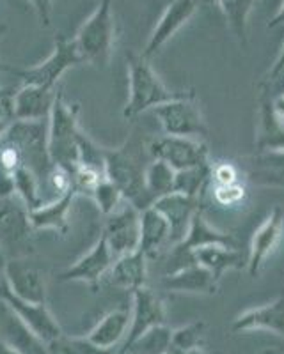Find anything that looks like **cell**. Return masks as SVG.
<instances>
[{
	"instance_id": "1",
	"label": "cell",
	"mask_w": 284,
	"mask_h": 354,
	"mask_svg": "<svg viewBox=\"0 0 284 354\" xmlns=\"http://www.w3.org/2000/svg\"><path fill=\"white\" fill-rule=\"evenodd\" d=\"M142 149H146V145L135 138L126 140L118 149L105 147V177L121 192L126 202L141 211L153 204L146 189L148 163L142 158Z\"/></svg>"
},
{
	"instance_id": "2",
	"label": "cell",
	"mask_w": 284,
	"mask_h": 354,
	"mask_svg": "<svg viewBox=\"0 0 284 354\" xmlns=\"http://www.w3.org/2000/svg\"><path fill=\"white\" fill-rule=\"evenodd\" d=\"M126 62H128V101L123 109V117L126 121H132L146 110H153L154 106L188 94V91L178 93L167 88L162 78L151 68L146 57L128 53Z\"/></svg>"
},
{
	"instance_id": "3",
	"label": "cell",
	"mask_w": 284,
	"mask_h": 354,
	"mask_svg": "<svg viewBox=\"0 0 284 354\" xmlns=\"http://www.w3.org/2000/svg\"><path fill=\"white\" fill-rule=\"evenodd\" d=\"M78 112L80 105L68 103L59 91L48 119V151L53 165L69 174V177L78 167V137L82 133Z\"/></svg>"
},
{
	"instance_id": "4",
	"label": "cell",
	"mask_w": 284,
	"mask_h": 354,
	"mask_svg": "<svg viewBox=\"0 0 284 354\" xmlns=\"http://www.w3.org/2000/svg\"><path fill=\"white\" fill-rule=\"evenodd\" d=\"M82 62L105 68L116 46V18L112 0H100L77 36L73 37Z\"/></svg>"
},
{
	"instance_id": "5",
	"label": "cell",
	"mask_w": 284,
	"mask_h": 354,
	"mask_svg": "<svg viewBox=\"0 0 284 354\" xmlns=\"http://www.w3.org/2000/svg\"><path fill=\"white\" fill-rule=\"evenodd\" d=\"M78 64H82V59L75 39L73 37L69 39V37L59 34L53 43L52 53L43 62L33 66V68H15L11 64H2V71L18 78L21 85L55 88L62 75Z\"/></svg>"
},
{
	"instance_id": "6",
	"label": "cell",
	"mask_w": 284,
	"mask_h": 354,
	"mask_svg": "<svg viewBox=\"0 0 284 354\" xmlns=\"http://www.w3.org/2000/svg\"><path fill=\"white\" fill-rule=\"evenodd\" d=\"M33 232L27 205L17 195L0 198V248L8 259L28 257V254H33Z\"/></svg>"
},
{
	"instance_id": "7",
	"label": "cell",
	"mask_w": 284,
	"mask_h": 354,
	"mask_svg": "<svg viewBox=\"0 0 284 354\" xmlns=\"http://www.w3.org/2000/svg\"><path fill=\"white\" fill-rule=\"evenodd\" d=\"M153 113L163 135L199 138V140L208 135V124L192 91L178 100L154 106Z\"/></svg>"
},
{
	"instance_id": "8",
	"label": "cell",
	"mask_w": 284,
	"mask_h": 354,
	"mask_svg": "<svg viewBox=\"0 0 284 354\" xmlns=\"http://www.w3.org/2000/svg\"><path fill=\"white\" fill-rule=\"evenodd\" d=\"M148 153L151 160H162L178 170L194 169L210 163L208 145L199 138L160 135L148 140Z\"/></svg>"
},
{
	"instance_id": "9",
	"label": "cell",
	"mask_w": 284,
	"mask_h": 354,
	"mask_svg": "<svg viewBox=\"0 0 284 354\" xmlns=\"http://www.w3.org/2000/svg\"><path fill=\"white\" fill-rule=\"evenodd\" d=\"M0 301L4 303L9 310H12L15 315L46 347H50L53 342H57L62 337L61 326H59L57 319L53 317L52 312L48 310L46 303H28L25 299L15 296L11 292V289L8 287V283H6L4 277L0 278Z\"/></svg>"
},
{
	"instance_id": "10",
	"label": "cell",
	"mask_w": 284,
	"mask_h": 354,
	"mask_svg": "<svg viewBox=\"0 0 284 354\" xmlns=\"http://www.w3.org/2000/svg\"><path fill=\"white\" fill-rule=\"evenodd\" d=\"M102 236L116 259L137 252L141 245V209L130 202H123L107 216Z\"/></svg>"
},
{
	"instance_id": "11",
	"label": "cell",
	"mask_w": 284,
	"mask_h": 354,
	"mask_svg": "<svg viewBox=\"0 0 284 354\" xmlns=\"http://www.w3.org/2000/svg\"><path fill=\"white\" fill-rule=\"evenodd\" d=\"M211 245H222L231 246V248H238V243H236L235 236H233V234L222 232V230L215 229V227L211 225L210 221L204 218L203 207H201V209L194 214V218H192L185 238H183L178 245L172 246L170 257H172V261L181 262L179 268H183V266L194 262L192 261V252Z\"/></svg>"
},
{
	"instance_id": "12",
	"label": "cell",
	"mask_w": 284,
	"mask_h": 354,
	"mask_svg": "<svg viewBox=\"0 0 284 354\" xmlns=\"http://www.w3.org/2000/svg\"><path fill=\"white\" fill-rule=\"evenodd\" d=\"M4 280L11 292L28 303H46L48 287L46 277L28 257L9 259L4 271Z\"/></svg>"
},
{
	"instance_id": "13",
	"label": "cell",
	"mask_w": 284,
	"mask_h": 354,
	"mask_svg": "<svg viewBox=\"0 0 284 354\" xmlns=\"http://www.w3.org/2000/svg\"><path fill=\"white\" fill-rule=\"evenodd\" d=\"M284 234V213L279 205L270 211L251 239L247 255V271L251 278H256L263 270L265 262L276 252Z\"/></svg>"
},
{
	"instance_id": "14",
	"label": "cell",
	"mask_w": 284,
	"mask_h": 354,
	"mask_svg": "<svg viewBox=\"0 0 284 354\" xmlns=\"http://www.w3.org/2000/svg\"><path fill=\"white\" fill-rule=\"evenodd\" d=\"M116 257L110 252L105 238L100 236L98 241L91 246V250L85 255H82L73 266L59 274L62 282H82L91 287H96L103 278L109 274Z\"/></svg>"
},
{
	"instance_id": "15",
	"label": "cell",
	"mask_w": 284,
	"mask_h": 354,
	"mask_svg": "<svg viewBox=\"0 0 284 354\" xmlns=\"http://www.w3.org/2000/svg\"><path fill=\"white\" fill-rule=\"evenodd\" d=\"M162 324H166V306H163L159 294L151 290L148 286L135 289L130 330H128V335L123 342V347L130 346L146 331L162 326Z\"/></svg>"
},
{
	"instance_id": "16",
	"label": "cell",
	"mask_w": 284,
	"mask_h": 354,
	"mask_svg": "<svg viewBox=\"0 0 284 354\" xmlns=\"http://www.w3.org/2000/svg\"><path fill=\"white\" fill-rule=\"evenodd\" d=\"M57 88L21 85L11 96V110L15 121H48Z\"/></svg>"
},
{
	"instance_id": "17",
	"label": "cell",
	"mask_w": 284,
	"mask_h": 354,
	"mask_svg": "<svg viewBox=\"0 0 284 354\" xmlns=\"http://www.w3.org/2000/svg\"><path fill=\"white\" fill-rule=\"evenodd\" d=\"M195 8H197V0H172L163 11L154 30L151 32L146 48L142 50L141 55L146 57L148 61L153 55H157L169 43L170 37L190 20L192 15L195 12Z\"/></svg>"
},
{
	"instance_id": "18",
	"label": "cell",
	"mask_w": 284,
	"mask_h": 354,
	"mask_svg": "<svg viewBox=\"0 0 284 354\" xmlns=\"http://www.w3.org/2000/svg\"><path fill=\"white\" fill-rule=\"evenodd\" d=\"M219 280L197 262L166 273V277L160 280V287L163 290L194 296H213L219 290Z\"/></svg>"
},
{
	"instance_id": "19",
	"label": "cell",
	"mask_w": 284,
	"mask_h": 354,
	"mask_svg": "<svg viewBox=\"0 0 284 354\" xmlns=\"http://www.w3.org/2000/svg\"><path fill=\"white\" fill-rule=\"evenodd\" d=\"M166 216L170 225V245L175 246L185 238L194 214L201 209V198L187 197L181 194H169L151 204Z\"/></svg>"
},
{
	"instance_id": "20",
	"label": "cell",
	"mask_w": 284,
	"mask_h": 354,
	"mask_svg": "<svg viewBox=\"0 0 284 354\" xmlns=\"http://www.w3.org/2000/svg\"><path fill=\"white\" fill-rule=\"evenodd\" d=\"M235 333L249 331H270L284 338V294L267 305L254 306L238 315L233 322Z\"/></svg>"
},
{
	"instance_id": "21",
	"label": "cell",
	"mask_w": 284,
	"mask_h": 354,
	"mask_svg": "<svg viewBox=\"0 0 284 354\" xmlns=\"http://www.w3.org/2000/svg\"><path fill=\"white\" fill-rule=\"evenodd\" d=\"M260 126L256 135L258 153H284V119L277 113L274 97L260 94Z\"/></svg>"
},
{
	"instance_id": "22",
	"label": "cell",
	"mask_w": 284,
	"mask_h": 354,
	"mask_svg": "<svg viewBox=\"0 0 284 354\" xmlns=\"http://www.w3.org/2000/svg\"><path fill=\"white\" fill-rule=\"evenodd\" d=\"M78 192L73 188H68L64 194L52 201L41 204L34 211H30V223L34 230H53L57 234L68 232V214L71 211V204L77 198Z\"/></svg>"
},
{
	"instance_id": "23",
	"label": "cell",
	"mask_w": 284,
	"mask_h": 354,
	"mask_svg": "<svg viewBox=\"0 0 284 354\" xmlns=\"http://www.w3.org/2000/svg\"><path fill=\"white\" fill-rule=\"evenodd\" d=\"M107 278L114 287L119 289H128L132 292L141 289L148 282V257L141 250L118 257L114 261Z\"/></svg>"
},
{
	"instance_id": "24",
	"label": "cell",
	"mask_w": 284,
	"mask_h": 354,
	"mask_svg": "<svg viewBox=\"0 0 284 354\" xmlns=\"http://www.w3.org/2000/svg\"><path fill=\"white\" fill-rule=\"evenodd\" d=\"M132 312L125 308H118L103 315L102 321L85 335L94 346L102 347L107 351H116V347L121 344L123 338H126L130 330Z\"/></svg>"
},
{
	"instance_id": "25",
	"label": "cell",
	"mask_w": 284,
	"mask_h": 354,
	"mask_svg": "<svg viewBox=\"0 0 284 354\" xmlns=\"http://www.w3.org/2000/svg\"><path fill=\"white\" fill-rule=\"evenodd\" d=\"M192 261L206 268L219 282L227 271L247 268V261H244L242 252L238 248L222 245H211L195 250V252H192Z\"/></svg>"
},
{
	"instance_id": "26",
	"label": "cell",
	"mask_w": 284,
	"mask_h": 354,
	"mask_svg": "<svg viewBox=\"0 0 284 354\" xmlns=\"http://www.w3.org/2000/svg\"><path fill=\"white\" fill-rule=\"evenodd\" d=\"M170 243V225L159 209L153 205L141 211V245L139 250L146 257L157 255Z\"/></svg>"
},
{
	"instance_id": "27",
	"label": "cell",
	"mask_w": 284,
	"mask_h": 354,
	"mask_svg": "<svg viewBox=\"0 0 284 354\" xmlns=\"http://www.w3.org/2000/svg\"><path fill=\"white\" fill-rule=\"evenodd\" d=\"M0 306H2V312H4V319H2V337L0 338L4 342H8L11 347L20 351L21 354H48L46 353L48 347L25 326L24 322L15 315L12 310H9L2 301H0Z\"/></svg>"
},
{
	"instance_id": "28",
	"label": "cell",
	"mask_w": 284,
	"mask_h": 354,
	"mask_svg": "<svg viewBox=\"0 0 284 354\" xmlns=\"http://www.w3.org/2000/svg\"><path fill=\"white\" fill-rule=\"evenodd\" d=\"M249 181L284 188V153H260L252 160Z\"/></svg>"
},
{
	"instance_id": "29",
	"label": "cell",
	"mask_w": 284,
	"mask_h": 354,
	"mask_svg": "<svg viewBox=\"0 0 284 354\" xmlns=\"http://www.w3.org/2000/svg\"><path fill=\"white\" fill-rule=\"evenodd\" d=\"M170 342H172V330L167 324H162L146 331L130 346L119 349L118 354H167Z\"/></svg>"
},
{
	"instance_id": "30",
	"label": "cell",
	"mask_w": 284,
	"mask_h": 354,
	"mask_svg": "<svg viewBox=\"0 0 284 354\" xmlns=\"http://www.w3.org/2000/svg\"><path fill=\"white\" fill-rule=\"evenodd\" d=\"M176 170L162 160H151L146 167V189L151 201L175 194Z\"/></svg>"
},
{
	"instance_id": "31",
	"label": "cell",
	"mask_w": 284,
	"mask_h": 354,
	"mask_svg": "<svg viewBox=\"0 0 284 354\" xmlns=\"http://www.w3.org/2000/svg\"><path fill=\"white\" fill-rule=\"evenodd\" d=\"M12 179H15L17 197L27 205L28 211H34L41 204H45V195H43L39 179L30 170L25 169V167H20L17 172L12 174Z\"/></svg>"
},
{
	"instance_id": "32",
	"label": "cell",
	"mask_w": 284,
	"mask_h": 354,
	"mask_svg": "<svg viewBox=\"0 0 284 354\" xmlns=\"http://www.w3.org/2000/svg\"><path fill=\"white\" fill-rule=\"evenodd\" d=\"M210 165L194 167V169H185L176 172L175 192L176 194L187 195V197L201 198L206 185L210 183Z\"/></svg>"
},
{
	"instance_id": "33",
	"label": "cell",
	"mask_w": 284,
	"mask_h": 354,
	"mask_svg": "<svg viewBox=\"0 0 284 354\" xmlns=\"http://www.w3.org/2000/svg\"><path fill=\"white\" fill-rule=\"evenodd\" d=\"M204 338H206V324L203 321L188 322L178 330H172L170 347L181 353L201 354V351L204 349Z\"/></svg>"
},
{
	"instance_id": "34",
	"label": "cell",
	"mask_w": 284,
	"mask_h": 354,
	"mask_svg": "<svg viewBox=\"0 0 284 354\" xmlns=\"http://www.w3.org/2000/svg\"><path fill=\"white\" fill-rule=\"evenodd\" d=\"M226 18L231 25L236 39L242 44L247 43V17L254 0H219Z\"/></svg>"
},
{
	"instance_id": "35",
	"label": "cell",
	"mask_w": 284,
	"mask_h": 354,
	"mask_svg": "<svg viewBox=\"0 0 284 354\" xmlns=\"http://www.w3.org/2000/svg\"><path fill=\"white\" fill-rule=\"evenodd\" d=\"M89 197L93 198L94 204L98 205V209L102 211L105 216H109L110 213H114V211L118 209L119 205L125 202L121 192H119V189L116 188L109 179H107V177H103L102 181H98L96 185H94V188L91 189Z\"/></svg>"
},
{
	"instance_id": "36",
	"label": "cell",
	"mask_w": 284,
	"mask_h": 354,
	"mask_svg": "<svg viewBox=\"0 0 284 354\" xmlns=\"http://www.w3.org/2000/svg\"><path fill=\"white\" fill-rule=\"evenodd\" d=\"M57 354H118V351H107L94 346L87 337H62L52 346Z\"/></svg>"
},
{
	"instance_id": "37",
	"label": "cell",
	"mask_w": 284,
	"mask_h": 354,
	"mask_svg": "<svg viewBox=\"0 0 284 354\" xmlns=\"http://www.w3.org/2000/svg\"><path fill=\"white\" fill-rule=\"evenodd\" d=\"M244 186L240 183H235V185H220L213 186V194H215V201L219 202L220 205H235L238 202H242L244 198Z\"/></svg>"
},
{
	"instance_id": "38",
	"label": "cell",
	"mask_w": 284,
	"mask_h": 354,
	"mask_svg": "<svg viewBox=\"0 0 284 354\" xmlns=\"http://www.w3.org/2000/svg\"><path fill=\"white\" fill-rule=\"evenodd\" d=\"M33 4L34 11H36L37 18H39L41 25L50 27V20H52V4L53 0H28Z\"/></svg>"
},
{
	"instance_id": "39",
	"label": "cell",
	"mask_w": 284,
	"mask_h": 354,
	"mask_svg": "<svg viewBox=\"0 0 284 354\" xmlns=\"http://www.w3.org/2000/svg\"><path fill=\"white\" fill-rule=\"evenodd\" d=\"M15 121L12 119V110H11V97L0 103V137L4 135L6 129L9 128V124Z\"/></svg>"
},
{
	"instance_id": "40",
	"label": "cell",
	"mask_w": 284,
	"mask_h": 354,
	"mask_svg": "<svg viewBox=\"0 0 284 354\" xmlns=\"http://www.w3.org/2000/svg\"><path fill=\"white\" fill-rule=\"evenodd\" d=\"M284 68V44H283V48H281V52H279V55H277V59H276V62H274L272 66H270V69H268V73H267V77H265V80L263 82H268V80H272L274 77H276L277 73L281 71V69Z\"/></svg>"
},
{
	"instance_id": "41",
	"label": "cell",
	"mask_w": 284,
	"mask_h": 354,
	"mask_svg": "<svg viewBox=\"0 0 284 354\" xmlns=\"http://www.w3.org/2000/svg\"><path fill=\"white\" fill-rule=\"evenodd\" d=\"M6 28H8L6 25H0V39H2V36H4ZM0 71H2V62H0ZM12 94H15V88H8V87H4V85H0V103L6 100H9Z\"/></svg>"
},
{
	"instance_id": "42",
	"label": "cell",
	"mask_w": 284,
	"mask_h": 354,
	"mask_svg": "<svg viewBox=\"0 0 284 354\" xmlns=\"http://www.w3.org/2000/svg\"><path fill=\"white\" fill-rule=\"evenodd\" d=\"M0 354H21L20 351H17L15 347L9 346L8 342H4L2 338H0Z\"/></svg>"
},
{
	"instance_id": "43",
	"label": "cell",
	"mask_w": 284,
	"mask_h": 354,
	"mask_svg": "<svg viewBox=\"0 0 284 354\" xmlns=\"http://www.w3.org/2000/svg\"><path fill=\"white\" fill-rule=\"evenodd\" d=\"M277 25H284V6L279 9V12H277L276 17H274V20L270 21V25H268V27H277Z\"/></svg>"
},
{
	"instance_id": "44",
	"label": "cell",
	"mask_w": 284,
	"mask_h": 354,
	"mask_svg": "<svg viewBox=\"0 0 284 354\" xmlns=\"http://www.w3.org/2000/svg\"><path fill=\"white\" fill-rule=\"evenodd\" d=\"M8 255L4 254V250L0 248V278L4 277V271H6V266H8Z\"/></svg>"
},
{
	"instance_id": "45",
	"label": "cell",
	"mask_w": 284,
	"mask_h": 354,
	"mask_svg": "<svg viewBox=\"0 0 284 354\" xmlns=\"http://www.w3.org/2000/svg\"><path fill=\"white\" fill-rule=\"evenodd\" d=\"M167 354H192V353H181V351H176V349H172V347H170L169 353H167Z\"/></svg>"
},
{
	"instance_id": "46",
	"label": "cell",
	"mask_w": 284,
	"mask_h": 354,
	"mask_svg": "<svg viewBox=\"0 0 284 354\" xmlns=\"http://www.w3.org/2000/svg\"><path fill=\"white\" fill-rule=\"evenodd\" d=\"M261 354H279V353H274V351H267V353H261Z\"/></svg>"
},
{
	"instance_id": "47",
	"label": "cell",
	"mask_w": 284,
	"mask_h": 354,
	"mask_svg": "<svg viewBox=\"0 0 284 354\" xmlns=\"http://www.w3.org/2000/svg\"><path fill=\"white\" fill-rule=\"evenodd\" d=\"M283 94H284V93H283Z\"/></svg>"
}]
</instances>
